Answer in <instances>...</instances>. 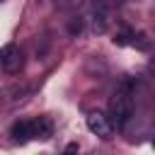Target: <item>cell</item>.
Wrapping results in <instances>:
<instances>
[{"mask_svg": "<svg viewBox=\"0 0 155 155\" xmlns=\"http://www.w3.org/2000/svg\"><path fill=\"white\" fill-rule=\"evenodd\" d=\"M48 136H51V124L46 119L29 121V138H48Z\"/></svg>", "mask_w": 155, "mask_h": 155, "instance_id": "cell-5", "label": "cell"}, {"mask_svg": "<svg viewBox=\"0 0 155 155\" xmlns=\"http://www.w3.org/2000/svg\"><path fill=\"white\" fill-rule=\"evenodd\" d=\"M12 136H15V140H27L29 138V121H17L12 126Z\"/></svg>", "mask_w": 155, "mask_h": 155, "instance_id": "cell-6", "label": "cell"}, {"mask_svg": "<svg viewBox=\"0 0 155 155\" xmlns=\"http://www.w3.org/2000/svg\"><path fill=\"white\" fill-rule=\"evenodd\" d=\"M153 148H155V138H153Z\"/></svg>", "mask_w": 155, "mask_h": 155, "instance_id": "cell-9", "label": "cell"}, {"mask_svg": "<svg viewBox=\"0 0 155 155\" xmlns=\"http://www.w3.org/2000/svg\"><path fill=\"white\" fill-rule=\"evenodd\" d=\"M22 65V53L15 44H5L0 48V68L7 70V73H15L17 68Z\"/></svg>", "mask_w": 155, "mask_h": 155, "instance_id": "cell-4", "label": "cell"}, {"mask_svg": "<svg viewBox=\"0 0 155 155\" xmlns=\"http://www.w3.org/2000/svg\"><path fill=\"white\" fill-rule=\"evenodd\" d=\"M109 116H111L114 128L124 131L128 126V121L133 116V92H131V85L128 82H121L114 90V94L109 99Z\"/></svg>", "mask_w": 155, "mask_h": 155, "instance_id": "cell-1", "label": "cell"}, {"mask_svg": "<svg viewBox=\"0 0 155 155\" xmlns=\"http://www.w3.org/2000/svg\"><path fill=\"white\" fill-rule=\"evenodd\" d=\"M87 128H90V133H94V136L102 138V140H109L111 133H114L111 116H107V114H102V111H90V114H87Z\"/></svg>", "mask_w": 155, "mask_h": 155, "instance_id": "cell-3", "label": "cell"}, {"mask_svg": "<svg viewBox=\"0 0 155 155\" xmlns=\"http://www.w3.org/2000/svg\"><path fill=\"white\" fill-rule=\"evenodd\" d=\"M56 5H58L61 10H68V12H73V10H80V7L85 5V0H56Z\"/></svg>", "mask_w": 155, "mask_h": 155, "instance_id": "cell-7", "label": "cell"}, {"mask_svg": "<svg viewBox=\"0 0 155 155\" xmlns=\"http://www.w3.org/2000/svg\"><path fill=\"white\" fill-rule=\"evenodd\" d=\"M153 70H155V63H153Z\"/></svg>", "mask_w": 155, "mask_h": 155, "instance_id": "cell-10", "label": "cell"}, {"mask_svg": "<svg viewBox=\"0 0 155 155\" xmlns=\"http://www.w3.org/2000/svg\"><path fill=\"white\" fill-rule=\"evenodd\" d=\"M82 24H85V19H80V17H73V19L68 22V34H70V36H78V34H82Z\"/></svg>", "mask_w": 155, "mask_h": 155, "instance_id": "cell-8", "label": "cell"}, {"mask_svg": "<svg viewBox=\"0 0 155 155\" xmlns=\"http://www.w3.org/2000/svg\"><path fill=\"white\" fill-rule=\"evenodd\" d=\"M90 22H92V31L94 34H104L111 24V7L107 0H94L92 10H90Z\"/></svg>", "mask_w": 155, "mask_h": 155, "instance_id": "cell-2", "label": "cell"}]
</instances>
